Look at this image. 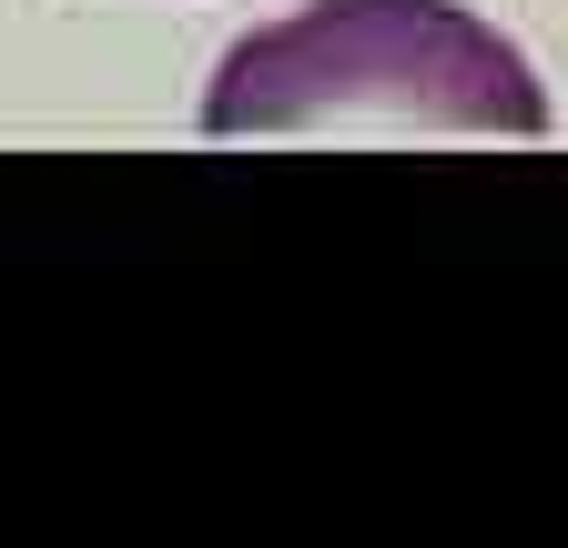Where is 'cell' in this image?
Masks as SVG:
<instances>
[{
    "label": "cell",
    "mask_w": 568,
    "mask_h": 548,
    "mask_svg": "<svg viewBox=\"0 0 568 548\" xmlns=\"http://www.w3.org/2000/svg\"><path fill=\"white\" fill-rule=\"evenodd\" d=\"M213 143H416V132H457V143H538L548 92L457 0H315V11L274 21L224 51L203 92Z\"/></svg>",
    "instance_id": "cell-1"
}]
</instances>
